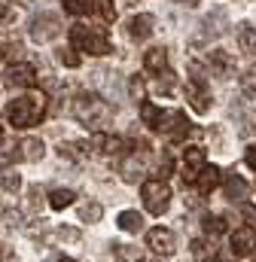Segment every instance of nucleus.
<instances>
[{
	"instance_id": "nucleus-1",
	"label": "nucleus",
	"mask_w": 256,
	"mask_h": 262,
	"mask_svg": "<svg viewBox=\"0 0 256 262\" xmlns=\"http://www.w3.org/2000/svg\"><path fill=\"white\" fill-rule=\"evenodd\" d=\"M70 113H73V119H76L79 125H86V128H92V131H101L110 119H113V107H110L107 98L98 95V92H82V95H76L73 104H70Z\"/></svg>"
},
{
	"instance_id": "nucleus-2",
	"label": "nucleus",
	"mask_w": 256,
	"mask_h": 262,
	"mask_svg": "<svg viewBox=\"0 0 256 262\" xmlns=\"http://www.w3.org/2000/svg\"><path fill=\"white\" fill-rule=\"evenodd\" d=\"M43 116H46V95H40V92L18 95L15 101L6 104V119H9L12 128H31Z\"/></svg>"
},
{
	"instance_id": "nucleus-3",
	"label": "nucleus",
	"mask_w": 256,
	"mask_h": 262,
	"mask_svg": "<svg viewBox=\"0 0 256 262\" xmlns=\"http://www.w3.org/2000/svg\"><path fill=\"white\" fill-rule=\"evenodd\" d=\"M70 46L76 52H89L95 58L110 52V37L104 28H89V25H73L70 28Z\"/></svg>"
},
{
	"instance_id": "nucleus-4",
	"label": "nucleus",
	"mask_w": 256,
	"mask_h": 262,
	"mask_svg": "<svg viewBox=\"0 0 256 262\" xmlns=\"http://www.w3.org/2000/svg\"><path fill=\"white\" fill-rule=\"evenodd\" d=\"M140 198H143V207H146L153 216H162V213L171 207V186H168L165 180H159V177L143 180V186H140Z\"/></svg>"
},
{
	"instance_id": "nucleus-5",
	"label": "nucleus",
	"mask_w": 256,
	"mask_h": 262,
	"mask_svg": "<svg viewBox=\"0 0 256 262\" xmlns=\"http://www.w3.org/2000/svg\"><path fill=\"white\" fill-rule=\"evenodd\" d=\"M146 152H150V143H146V140H137V143H134V152H128L125 159H122L119 174H122L125 183L143 180V174H146Z\"/></svg>"
},
{
	"instance_id": "nucleus-6",
	"label": "nucleus",
	"mask_w": 256,
	"mask_h": 262,
	"mask_svg": "<svg viewBox=\"0 0 256 262\" xmlns=\"http://www.w3.org/2000/svg\"><path fill=\"white\" fill-rule=\"evenodd\" d=\"M28 34H31L34 43H49V40H55V37L61 34V18H58L55 12H40V15L31 18Z\"/></svg>"
},
{
	"instance_id": "nucleus-7",
	"label": "nucleus",
	"mask_w": 256,
	"mask_h": 262,
	"mask_svg": "<svg viewBox=\"0 0 256 262\" xmlns=\"http://www.w3.org/2000/svg\"><path fill=\"white\" fill-rule=\"evenodd\" d=\"M186 101L192 104V110L195 113H207L210 110V89H207V82H204V76L198 73V67H192V76L189 82H186Z\"/></svg>"
},
{
	"instance_id": "nucleus-8",
	"label": "nucleus",
	"mask_w": 256,
	"mask_h": 262,
	"mask_svg": "<svg viewBox=\"0 0 256 262\" xmlns=\"http://www.w3.org/2000/svg\"><path fill=\"white\" fill-rule=\"evenodd\" d=\"M207 168V152L201 149V146H186L183 149V165H180V177H183V183L186 186H195V180H198V174Z\"/></svg>"
},
{
	"instance_id": "nucleus-9",
	"label": "nucleus",
	"mask_w": 256,
	"mask_h": 262,
	"mask_svg": "<svg viewBox=\"0 0 256 262\" xmlns=\"http://www.w3.org/2000/svg\"><path fill=\"white\" fill-rule=\"evenodd\" d=\"M229 250L232 256H253L256 253V226H238L229 235Z\"/></svg>"
},
{
	"instance_id": "nucleus-10",
	"label": "nucleus",
	"mask_w": 256,
	"mask_h": 262,
	"mask_svg": "<svg viewBox=\"0 0 256 262\" xmlns=\"http://www.w3.org/2000/svg\"><path fill=\"white\" fill-rule=\"evenodd\" d=\"M156 131L168 134L171 140H180V137H186V131H189V119H186L183 110H162V116H159V128Z\"/></svg>"
},
{
	"instance_id": "nucleus-11",
	"label": "nucleus",
	"mask_w": 256,
	"mask_h": 262,
	"mask_svg": "<svg viewBox=\"0 0 256 262\" xmlns=\"http://www.w3.org/2000/svg\"><path fill=\"white\" fill-rule=\"evenodd\" d=\"M3 82H6L9 89H34V85H37V70L28 64V61H15V64L6 67Z\"/></svg>"
},
{
	"instance_id": "nucleus-12",
	"label": "nucleus",
	"mask_w": 256,
	"mask_h": 262,
	"mask_svg": "<svg viewBox=\"0 0 256 262\" xmlns=\"http://www.w3.org/2000/svg\"><path fill=\"white\" fill-rule=\"evenodd\" d=\"M146 247H150L156 256H171V253L177 250V238H174V232H171V229L156 226V229H150V232H146Z\"/></svg>"
},
{
	"instance_id": "nucleus-13",
	"label": "nucleus",
	"mask_w": 256,
	"mask_h": 262,
	"mask_svg": "<svg viewBox=\"0 0 256 262\" xmlns=\"http://www.w3.org/2000/svg\"><path fill=\"white\" fill-rule=\"evenodd\" d=\"M153 31H156V18L150 12H137V15H131L125 21V34H128V40H134V43L150 40Z\"/></svg>"
},
{
	"instance_id": "nucleus-14",
	"label": "nucleus",
	"mask_w": 256,
	"mask_h": 262,
	"mask_svg": "<svg viewBox=\"0 0 256 262\" xmlns=\"http://www.w3.org/2000/svg\"><path fill=\"white\" fill-rule=\"evenodd\" d=\"M207 64L214 70V76H220V79H229V76L235 73V58H232L226 49H214V52L207 55Z\"/></svg>"
},
{
	"instance_id": "nucleus-15",
	"label": "nucleus",
	"mask_w": 256,
	"mask_h": 262,
	"mask_svg": "<svg viewBox=\"0 0 256 262\" xmlns=\"http://www.w3.org/2000/svg\"><path fill=\"white\" fill-rule=\"evenodd\" d=\"M89 146L92 149H98V152H104V156H122V149H125V140L122 137H113V134H95L92 140H89Z\"/></svg>"
},
{
	"instance_id": "nucleus-16",
	"label": "nucleus",
	"mask_w": 256,
	"mask_h": 262,
	"mask_svg": "<svg viewBox=\"0 0 256 262\" xmlns=\"http://www.w3.org/2000/svg\"><path fill=\"white\" fill-rule=\"evenodd\" d=\"M143 70L153 73V76H162V73L168 70V52H165L162 46L146 49V52H143Z\"/></svg>"
},
{
	"instance_id": "nucleus-17",
	"label": "nucleus",
	"mask_w": 256,
	"mask_h": 262,
	"mask_svg": "<svg viewBox=\"0 0 256 262\" xmlns=\"http://www.w3.org/2000/svg\"><path fill=\"white\" fill-rule=\"evenodd\" d=\"M223 183V171L217 168V165H207L201 174H198V180H195V189H198V195H210L217 186Z\"/></svg>"
},
{
	"instance_id": "nucleus-18",
	"label": "nucleus",
	"mask_w": 256,
	"mask_h": 262,
	"mask_svg": "<svg viewBox=\"0 0 256 262\" xmlns=\"http://www.w3.org/2000/svg\"><path fill=\"white\" fill-rule=\"evenodd\" d=\"M223 189H226V198H232V201H244L250 186H247V180H244L241 174L229 171V174H223Z\"/></svg>"
},
{
	"instance_id": "nucleus-19",
	"label": "nucleus",
	"mask_w": 256,
	"mask_h": 262,
	"mask_svg": "<svg viewBox=\"0 0 256 262\" xmlns=\"http://www.w3.org/2000/svg\"><path fill=\"white\" fill-rule=\"evenodd\" d=\"M43 152H46V146H43L40 137H25L18 143V159H25V162H40Z\"/></svg>"
},
{
	"instance_id": "nucleus-20",
	"label": "nucleus",
	"mask_w": 256,
	"mask_h": 262,
	"mask_svg": "<svg viewBox=\"0 0 256 262\" xmlns=\"http://www.w3.org/2000/svg\"><path fill=\"white\" fill-rule=\"evenodd\" d=\"M89 152H92L89 140H76V143H58V156H61V159H70V162H82Z\"/></svg>"
},
{
	"instance_id": "nucleus-21",
	"label": "nucleus",
	"mask_w": 256,
	"mask_h": 262,
	"mask_svg": "<svg viewBox=\"0 0 256 262\" xmlns=\"http://www.w3.org/2000/svg\"><path fill=\"white\" fill-rule=\"evenodd\" d=\"M238 46H241V52L256 55V28L253 25H247V21L238 25Z\"/></svg>"
},
{
	"instance_id": "nucleus-22",
	"label": "nucleus",
	"mask_w": 256,
	"mask_h": 262,
	"mask_svg": "<svg viewBox=\"0 0 256 262\" xmlns=\"http://www.w3.org/2000/svg\"><path fill=\"white\" fill-rule=\"evenodd\" d=\"M116 223H119V229H122V232H128V235H137V232L143 229V216H140L137 210H122Z\"/></svg>"
},
{
	"instance_id": "nucleus-23",
	"label": "nucleus",
	"mask_w": 256,
	"mask_h": 262,
	"mask_svg": "<svg viewBox=\"0 0 256 262\" xmlns=\"http://www.w3.org/2000/svg\"><path fill=\"white\" fill-rule=\"evenodd\" d=\"M0 186H3L6 192H12V195H15V192L22 189V174H18L15 168L3 165V168H0Z\"/></svg>"
},
{
	"instance_id": "nucleus-24",
	"label": "nucleus",
	"mask_w": 256,
	"mask_h": 262,
	"mask_svg": "<svg viewBox=\"0 0 256 262\" xmlns=\"http://www.w3.org/2000/svg\"><path fill=\"white\" fill-rule=\"evenodd\" d=\"M101 216H104V204L101 201H86L82 207H79V220L82 223H101Z\"/></svg>"
},
{
	"instance_id": "nucleus-25",
	"label": "nucleus",
	"mask_w": 256,
	"mask_h": 262,
	"mask_svg": "<svg viewBox=\"0 0 256 262\" xmlns=\"http://www.w3.org/2000/svg\"><path fill=\"white\" fill-rule=\"evenodd\" d=\"M159 116H162V110L153 104V101H140V119H143V125L146 128H159Z\"/></svg>"
},
{
	"instance_id": "nucleus-26",
	"label": "nucleus",
	"mask_w": 256,
	"mask_h": 262,
	"mask_svg": "<svg viewBox=\"0 0 256 262\" xmlns=\"http://www.w3.org/2000/svg\"><path fill=\"white\" fill-rule=\"evenodd\" d=\"M73 198H76L73 189H55L52 195L46 198V204H49L52 210H64V207H70V204H73Z\"/></svg>"
},
{
	"instance_id": "nucleus-27",
	"label": "nucleus",
	"mask_w": 256,
	"mask_h": 262,
	"mask_svg": "<svg viewBox=\"0 0 256 262\" xmlns=\"http://www.w3.org/2000/svg\"><path fill=\"white\" fill-rule=\"evenodd\" d=\"M192 256L198 262H210V259H217V247L207 244V241H201V238H195L192 241Z\"/></svg>"
},
{
	"instance_id": "nucleus-28",
	"label": "nucleus",
	"mask_w": 256,
	"mask_h": 262,
	"mask_svg": "<svg viewBox=\"0 0 256 262\" xmlns=\"http://www.w3.org/2000/svg\"><path fill=\"white\" fill-rule=\"evenodd\" d=\"M201 229H204V235L217 238V235H223V232H226V220H223V216H217V213H207V216L201 220Z\"/></svg>"
},
{
	"instance_id": "nucleus-29",
	"label": "nucleus",
	"mask_w": 256,
	"mask_h": 262,
	"mask_svg": "<svg viewBox=\"0 0 256 262\" xmlns=\"http://www.w3.org/2000/svg\"><path fill=\"white\" fill-rule=\"evenodd\" d=\"M64 9L70 15H92L95 12V0H64Z\"/></svg>"
},
{
	"instance_id": "nucleus-30",
	"label": "nucleus",
	"mask_w": 256,
	"mask_h": 262,
	"mask_svg": "<svg viewBox=\"0 0 256 262\" xmlns=\"http://www.w3.org/2000/svg\"><path fill=\"white\" fill-rule=\"evenodd\" d=\"M43 201H46V195H43V189H40V186H31V189H28V201H25V210L37 213V210L43 207Z\"/></svg>"
},
{
	"instance_id": "nucleus-31",
	"label": "nucleus",
	"mask_w": 256,
	"mask_h": 262,
	"mask_svg": "<svg viewBox=\"0 0 256 262\" xmlns=\"http://www.w3.org/2000/svg\"><path fill=\"white\" fill-rule=\"evenodd\" d=\"M58 61H61L64 67H79V64H82V58H79V52H76L73 46H64V49H58Z\"/></svg>"
},
{
	"instance_id": "nucleus-32",
	"label": "nucleus",
	"mask_w": 256,
	"mask_h": 262,
	"mask_svg": "<svg viewBox=\"0 0 256 262\" xmlns=\"http://www.w3.org/2000/svg\"><path fill=\"white\" fill-rule=\"evenodd\" d=\"M95 12H98L104 21H116V6H113V0H95Z\"/></svg>"
},
{
	"instance_id": "nucleus-33",
	"label": "nucleus",
	"mask_w": 256,
	"mask_h": 262,
	"mask_svg": "<svg viewBox=\"0 0 256 262\" xmlns=\"http://www.w3.org/2000/svg\"><path fill=\"white\" fill-rule=\"evenodd\" d=\"M113 259L116 262H137V250L128 244H113Z\"/></svg>"
},
{
	"instance_id": "nucleus-34",
	"label": "nucleus",
	"mask_w": 256,
	"mask_h": 262,
	"mask_svg": "<svg viewBox=\"0 0 256 262\" xmlns=\"http://www.w3.org/2000/svg\"><path fill=\"white\" fill-rule=\"evenodd\" d=\"M55 238H58V241H67V244H76V241L82 238V232H79V229H70V226H58V229H55Z\"/></svg>"
},
{
	"instance_id": "nucleus-35",
	"label": "nucleus",
	"mask_w": 256,
	"mask_h": 262,
	"mask_svg": "<svg viewBox=\"0 0 256 262\" xmlns=\"http://www.w3.org/2000/svg\"><path fill=\"white\" fill-rule=\"evenodd\" d=\"M241 89H244L247 98H256V67H250V70L241 76Z\"/></svg>"
},
{
	"instance_id": "nucleus-36",
	"label": "nucleus",
	"mask_w": 256,
	"mask_h": 262,
	"mask_svg": "<svg viewBox=\"0 0 256 262\" xmlns=\"http://www.w3.org/2000/svg\"><path fill=\"white\" fill-rule=\"evenodd\" d=\"M128 95H131L134 101H143V98H146V85H143L140 76H131V82H128Z\"/></svg>"
},
{
	"instance_id": "nucleus-37",
	"label": "nucleus",
	"mask_w": 256,
	"mask_h": 262,
	"mask_svg": "<svg viewBox=\"0 0 256 262\" xmlns=\"http://www.w3.org/2000/svg\"><path fill=\"white\" fill-rule=\"evenodd\" d=\"M0 220H3L9 229H15V226H22V210H3Z\"/></svg>"
},
{
	"instance_id": "nucleus-38",
	"label": "nucleus",
	"mask_w": 256,
	"mask_h": 262,
	"mask_svg": "<svg viewBox=\"0 0 256 262\" xmlns=\"http://www.w3.org/2000/svg\"><path fill=\"white\" fill-rule=\"evenodd\" d=\"M171 168H174L171 165V156H162L159 159V180H168L171 177Z\"/></svg>"
},
{
	"instance_id": "nucleus-39",
	"label": "nucleus",
	"mask_w": 256,
	"mask_h": 262,
	"mask_svg": "<svg viewBox=\"0 0 256 262\" xmlns=\"http://www.w3.org/2000/svg\"><path fill=\"white\" fill-rule=\"evenodd\" d=\"M12 18H15V12H12L6 3H0V25H9Z\"/></svg>"
},
{
	"instance_id": "nucleus-40",
	"label": "nucleus",
	"mask_w": 256,
	"mask_h": 262,
	"mask_svg": "<svg viewBox=\"0 0 256 262\" xmlns=\"http://www.w3.org/2000/svg\"><path fill=\"white\" fill-rule=\"evenodd\" d=\"M241 213H244V220H247L250 226L256 223V207H253V204H241Z\"/></svg>"
},
{
	"instance_id": "nucleus-41",
	"label": "nucleus",
	"mask_w": 256,
	"mask_h": 262,
	"mask_svg": "<svg viewBox=\"0 0 256 262\" xmlns=\"http://www.w3.org/2000/svg\"><path fill=\"white\" fill-rule=\"evenodd\" d=\"M244 162H247V168H250V171H256V146H247Z\"/></svg>"
},
{
	"instance_id": "nucleus-42",
	"label": "nucleus",
	"mask_w": 256,
	"mask_h": 262,
	"mask_svg": "<svg viewBox=\"0 0 256 262\" xmlns=\"http://www.w3.org/2000/svg\"><path fill=\"white\" fill-rule=\"evenodd\" d=\"M9 52H18V43L12 46V43H6V40H0V58H6Z\"/></svg>"
},
{
	"instance_id": "nucleus-43",
	"label": "nucleus",
	"mask_w": 256,
	"mask_h": 262,
	"mask_svg": "<svg viewBox=\"0 0 256 262\" xmlns=\"http://www.w3.org/2000/svg\"><path fill=\"white\" fill-rule=\"evenodd\" d=\"M137 262H162V259H159V256L153 253V256H140V259H137Z\"/></svg>"
},
{
	"instance_id": "nucleus-44",
	"label": "nucleus",
	"mask_w": 256,
	"mask_h": 262,
	"mask_svg": "<svg viewBox=\"0 0 256 262\" xmlns=\"http://www.w3.org/2000/svg\"><path fill=\"white\" fill-rule=\"evenodd\" d=\"M12 3H18V6H31L34 0H12Z\"/></svg>"
},
{
	"instance_id": "nucleus-45",
	"label": "nucleus",
	"mask_w": 256,
	"mask_h": 262,
	"mask_svg": "<svg viewBox=\"0 0 256 262\" xmlns=\"http://www.w3.org/2000/svg\"><path fill=\"white\" fill-rule=\"evenodd\" d=\"M177 3H186V6H198V0H177Z\"/></svg>"
},
{
	"instance_id": "nucleus-46",
	"label": "nucleus",
	"mask_w": 256,
	"mask_h": 262,
	"mask_svg": "<svg viewBox=\"0 0 256 262\" xmlns=\"http://www.w3.org/2000/svg\"><path fill=\"white\" fill-rule=\"evenodd\" d=\"M58 262H76V259H70V256H61V259H58Z\"/></svg>"
},
{
	"instance_id": "nucleus-47",
	"label": "nucleus",
	"mask_w": 256,
	"mask_h": 262,
	"mask_svg": "<svg viewBox=\"0 0 256 262\" xmlns=\"http://www.w3.org/2000/svg\"><path fill=\"white\" fill-rule=\"evenodd\" d=\"M253 189H256V183H253Z\"/></svg>"
}]
</instances>
